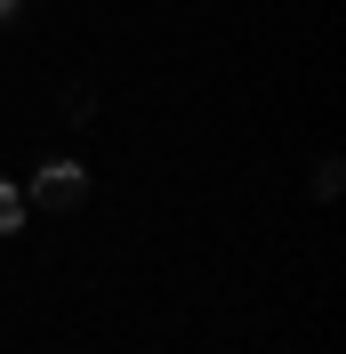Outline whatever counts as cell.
Returning <instances> with one entry per match:
<instances>
[{
  "label": "cell",
  "instance_id": "2",
  "mask_svg": "<svg viewBox=\"0 0 346 354\" xmlns=\"http://www.w3.org/2000/svg\"><path fill=\"white\" fill-rule=\"evenodd\" d=\"M17 225H24V194L0 177V234H17Z\"/></svg>",
  "mask_w": 346,
  "mask_h": 354
},
{
  "label": "cell",
  "instance_id": "3",
  "mask_svg": "<svg viewBox=\"0 0 346 354\" xmlns=\"http://www.w3.org/2000/svg\"><path fill=\"white\" fill-rule=\"evenodd\" d=\"M17 8H24V0H0V24H8V17H17Z\"/></svg>",
  "mask_w": 346,
  "mask_h": 354
},
{
  "label": "cell",
  "instance_id": "1",
  "mask_svg": "<svg viewBox=\"0 0 346 354\" xmlns=\"http://www.w3.org/2000/svg\"><path fill=\"white\" fill-rule=\"evenodd\" d=\"M24 201H33V209H81V201H89V169H81V161H41Z\"/></svg>",
  "mask_w": 346,
  "mask_h": 354
}]
</instances>
